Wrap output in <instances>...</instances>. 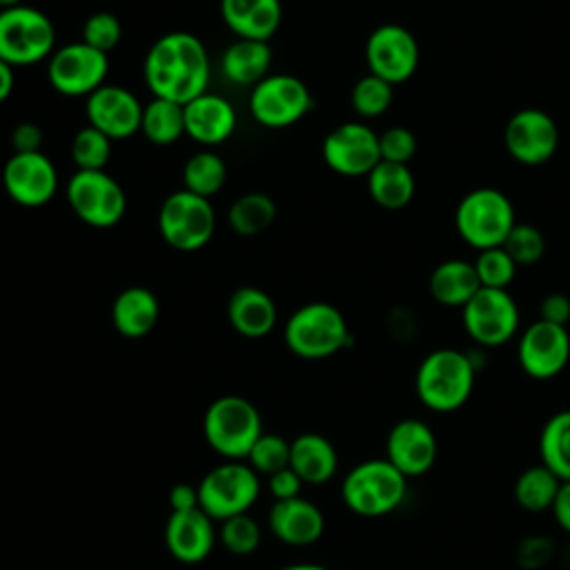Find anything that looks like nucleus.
Instances as JSON below:
<instances>
[{
	"instance_id": "f257e3e1",
	"label": "nucleus",
	"mask_w": 570,
	"mask_h": 570,
	"mask_svg": "<svg viewBox=\"0 0 570 570\" xmlns=\"http://www.w3.org/2000/svg\"><path fill=\"white\" fill-rule=\"evenodd\" d=\"M145 82L154 98L187 105L207 89L209 58L194 33L171 31L158 38L145 58Z\"/></svg>"
},
{
	"instance_id": "f03ea898",
	"label": "nucleus",
	"mask_w": 570,
	"mask_h": 570,
	"mask_svg": "<svg viewBox=\"0 0 570 570\" xmlns=\"http://www.w3.org/2000/svg\"><path fill=\"white\" fill-rule=\"evenodd\" d=\"M474 372L476 367L465 352L434 350L416 370V394L434 412H454L470 399Z\"/></svg>"
},
{
	"instance_id": "7ed1b4c3",
	"label": "nucleus",
	"mask_w": 570,
	"mask_h": 570,
	"mask_svg": "<svg viewBox=\"0 0 570 570\" xmlns=\"http://www.w3.org/2000/svg\"><path fill=\"white\" fill-rule=\"evenodd\" d=\"M407 479L387 461L370 459L354 465L343 479L341 494L345 505L361 517H383L405 499Z\"/></svg>"
},
{
	"instance_id": "20e7f679",
	"label": "nucleus",
	"mask_w": 570,
	"mask_h": 570,
	"mask_svg": "<svg viewBox=\"0 0 570 570\" xmlns=\"http://www.w3.org/2000/svg\"><path fill=\"white\" fill-rule=\"evenodd\" d=\"M514 223V207L510 198L494 187L468 191L454 212L459 236L479 252L501 247Z\"/></svg>"
},
{
	"instance_id": "39448f33",
	"label": "nucleus",
	"mask_w": 570,
	"mask_h": 570,
	"mask_svg": "<svg viewBox=\"0 0 570 570\" xmlns=\"http://www.w3.org/2000/svg\"><path fill=\"white\" fill-rule=\"evenodd\" d=\"M285 345L301 358H327L350 343L343 314L330 303H307L285 323Z\"/></svg>"
},
{
	"instance_id": "423d86ee",
	"label": "nucleus",
	"mask_w": 570,
	"mask_h": 570,
	"mask_svg": "<svg viewBox=\"0 0 570 570\" xmlns=\"http://www.w3.org/2000/svg\"><path fill=\"white\" fill-rule=\"evenodd\" d=\"M207 443L227 459H243L263 434L258 410L243 396L227 394L216 399L203 421Z\"/></svg>"
},
{
	"instance_id": "0eeeda50",
	"label": "nucleus",
	"mask_w": 570,
	"mask_h": 570,
	"mask_svg": "<svg viewBox=\"0 0 570 570\" xmlns=\"http://www.w3.org/2000/svg\"><path fill=\"white\" fill-rule=\"evenodd\" d=\"M56 31L51 20L27 4L0 11V60L11 67L36 65L53 53Z\"/></svg>"
},
{
	"instance_id": "6e6552de",
	"label": "nucleus",
	"mask_w": 570,
	"mask_h": 570,
	"mask_svg": "<svg viewBox=\"0 0 570 570\" xmlns=\"http://www.w3.org/2000/svg\"><path fill=\"white\" fill-rule=\"evenodd\" d=\"M158 229L169 247L178 252H196L209 243L216 229V214L209 198L180 189L163 200Z\"/></svg>"
},
{
	"instance_id": "1a4fd4ad",
	"label": "nucleus",
	"mask_w": 570,
	"mask_h": 570,
	"mask_svg": "<svg viewBox=\"0 0 570 570\" xmlns=\"http://www.w3.org/2000/svg\"><path fill=\"white\" fill-rule=\"evenodd\" d=\"M198 488V505L212 519H229L243 514L258 499V474L249 463H223L209 470Z\"/></svg>"
},
{
	"instance_id": "9d476101",
	"label": "nucleus",
	"mask_w": 570,
	"mask_h": 570,
	"mask_svg": "<svg viewBox=\"0 0 570 570\" xmlns=\"http://www.w3.org/2000/svg\"><path fill=\"white\" fill-rule=\"evenodd\" d=\"M67 200L82 223L98 229H107L120 223L127 207L120 183L105 169H78L67 183Z\"/></svg>"
},
{
	"instance_id": "9b49d317",
	"label": "nucleus",
	"mask_w": 570,
	"mask_h": 570,
	"mask_svg": "<svg viewBox=\"0 0 570 570\" xmlns=\"http://www.w3.org/2000/svg\"><path fill=\"white\" fill-rule=\"evenodd\" d=\"M314 100L307 85L289 73L265 76L258 85L252 87L249 114L263 127L281 129L298 122Z\"/></svg>"
},
{
	"instance_id": "f8f14e48",
	"label": "nucleus",
	"mask_w": 570,
	"mask_h": 570,
	"mask_svg": "<svg viewBox=\"0 0 570 570\" xmlns=\"http://www.w3.org/2000/svg\"><path fill=\"white\" fill-rule=\"evenodd\" d=\"M463 325L474 343L497 347L517 334L519 307L508 289L481 287L463 305Z\"/></svg>"
},
{
	"instance_id": "ddd939ff",
	"label": "nucleus",
	"mask_w": 570,
	"mask_h": 570,
	"mask_svg": "<svg viewBox=\"0 0 570 570\" xmlns=\"http://www.w3.org/2000/svg\"><path fill=\"white\" fill-rule=\"evenodd\" d=\"M109 71L107 53L87 42H69L49 56L47 76L56 91L65 96H89L105 85Z\"/></svg>"
},
{
	"instance_id": "4468645a",
	"label": "nucleus",
	"mask_w": 570,
	"mask_h": 570,
	"mask_svg": "<svg viewBox=\"0 0 570 570\" xmlns=\"http://www.w3.org/2000/svg\"><path fill=\"white\" fill-rule=\"evenodd\" d=\"M365 60L370 73L390 85L405 82L419 67V45L410 29L387 22L376 27L365 42Z\"/></svg>"
},
{
	"instance_id": "2eb2a0df",
	"label": "nucleus",
	"mask_w": 570,
	"mask_h": 570,
	"mask_svg": "<svg viewBox=\"0 0 570 570\" xmlns=\"http://www.w3.org/2000/svg\"><path fill=\"white\" fill-rule=\"evenodd\" d=\"M323 160L341 176H367L379 163V134L363 122H343L323 140Z\"/></svg>"
},
{
	"instance_id": "dca6fc26",
	"label": "nucleus",
	"mask_w": 570,
	"mask_h": 570,
	"mask_svg": "<svg viewBox=\"0 0 570 570\" xmlns=\"http://www.w3.org/2000/svg\"><path fill=\"white\" fill-rule=\"evenodd\" d=\"M503 140L514 160L523 165H541L554 156L559 129L550 114L530 107L510 116Z\"/></svg>"
},
{
	"instance_id": "f3484780",
	"label": "nucleus",
	"mask_w": 570,
	"mask_h": 570,
	"mask_svg": "<svg viewBox=\"0 0 570 570\" xmlns=\"http://www.w3.org/2000/svg\"><path fill=\"white\" fill-rule=\"evenodd\" d=\"M570 361V334L563 325L534 321L519 338V363L532 379L557 376Z\"/></svg>"
},
{
	"instance_id": "a211bd4d",
	"label": "nucleus",
	"mask_w": 570,
	"mask_h": 570,
	"mask_svg": "<svg viewBox=\"0 0 570 570\" xmlns=\"http://www.w3.org/2000/svg\"><path fill=\"white\" fill-rule=\"evenodd\" d=\"M2 185L11 200L22 207L49 203L58 189V171L42 154H11L2 169Z\"/></svg>"
},
{
	"instance_id": "6ab92c4d",
	"label": "nucleus",
	"mask_w": 570,
	"mask_h": 570,
	"mask_svg": "<svg viewBox=\"0 0 570 570\" xmlns=\"http://www.w3.org/2000/svg\"><path fill=\"white\" fill-rule=\"evenodd\" d=\"M87 120L91 127L109 136L111 140H122L140 131L142 105L138 98L116 85H102L87 96Z\"/></svg>"
},
{
	"instance_id": "aec40b11",
	"label": "nucleus",
	"mask_w": 570,
	"mask_h": 570,
	"mask_svg": "<svg viewBox=\"0 0 570 570\" xmlns=\"http://www.w3.org/2000/svg\"><path fill=\"white\" fill-rule=\"evenodd\" d=\"M385 459L405 479L421 476L434 465L436 436L421 419H403L387 434Z\"/></svg>"
},
{
	"instance_id": "412c9836",
	"label": "nucleus",
	"mask_w": 570,
	"mask_h": 570,
	"mask_svg": "<svg viewBox=\"0 0 570 570\" xmlns=\"http://www.w3.org/2000/svg\"><path fill=\"white\" fill-rule=\"evenodd\" d=\"M214 525L212 517L200 508L189 510H171L167 525H165V543L183 563H198L203 561L214 548Z\"/></svg>"
},
{
	"instance_id": "4be33fe9",
	"label": "nucleus",
	"mask_w": 570,
	"mask_h": 570,
	"mask_svg": "<svg viewBox=\"0 0 570 570\" xmlns=\"http://www.w3.org/2000/svg\"><path fill=\"white\" fill-rule=\"evenodd\" d=\"M236 129V111L218 94H200L185 105V134L200 145H220Z\"/></svg>"
},
{
	"instance_id": "5701e85b",
	"label": "nucleus",
	"mask_w": 570,
	"mask_h": 570,
	"mask_svg": "<svg viewBox=\"0 0 570 570\" xmlns=\"http://www.w3.org/2000/svg\"><path fill=\"white\" fill-rule=\"evenodd\" d=\"M269 530L289 546H307L314 543L325 528L323 512L301 497L274 501L269 510Z\"/></svg>"
},
{
	"instance_id": "b1692460",
	"label": "nucleus",
	"mask_w": 570,
	"mask_h": 570,
	"mask_svg": "<svg viewBox=\"0 0 570 570\" xmlns=\"http://www.w3.org/2000/svg\"><path fill=\"white\" fill-rule=\"evenodd\" d=\"M220 16L225 24L249 40L269 42L281 27V0H220Z\"/></svg>"
},
{
	"instance_id": "393cba45",
	"label": "nucleus",
	"mask_w": 570,
	"mask_h": 570,
	"mask_svg": "<svg viewBox=\"0 0 570 570\" xmlns=\"http://www.w3.org/2000/svg\"><path fill=\"white\" fill-rule=\"evenodd\" d=\"M227 316L238 334L261 338L276 325V303L258 287H238L229 298Z\"/></svg>"
},
{
	"instance_id": "a878e982",
	"label": "nucleus",
	"mask_w": 570,
	"mask_h": 570,
	"mask_svg": "<svg viewBox=\"0 0 570 570\" xmlns=\"http://www.w3.org/2000/svg\"><path fill=\"white\" fill-rule=\"evenodd\" d=\"M338 456L334 445L321 434H301L289 443V468L303 483L321 485L336 472Z\"/></svg>"
},
{
	"instance_id": "bb28decb",
	"label": "nucleus",
	"mask_w": 570,
	"mask_h": 570,
	"mask_svg": "<svg viewBox=\"0 0 570 570\" xmlns=\"http://www.w3.org/2000/svg\"><path fill=\"white\" fill-rule=\"evenodd\" d=\"M158 298L147 287L122 289L111 305L114 327L127 338H140L149 334L158 321Z\"/></svg>"
},
{
	"instance_id": "cd10ccee",
	"label": "nucleus",
	"mask_w": 570,
	"mask_h": 570,
	"mask_svg": "<svg viewBox=\"0 0 570 570\" xmlns=\"http://www.w3.org/2000/svg\"><path fill=\"white\" fill-rule=\"evenodd\" d=\"M272 49L263 40L238 38L223 53V73L229 82L254 87L258 85L269 69Z\"/></svg>"
},
{
	"instance_id": "c85d7f7f",
	"label": "nucleus",
	"mask_w": 570,
	"mask_h": 570,
	"mask_svg": "<svg viewBox=\"0 0 570 570\" xmlns=\"http://www.w3.org/2000/svg\"><path fill=\"white\" fill-rule=\"evenodd\" d=\"M481 289L474 263L459 258L443 261L430 276V294L448 307H463Z\"/></svg>"
},
{
	"instance_id": "c756f323",
	"label": "nucleus",
	"mask_w": 570,
	"mask_h": 570,
	"mask_svg": "<svg viewBox=\"0 0 570 570\" xmlns=\"http://www.w3.org/2000/svg\"><path fill=\"white\" fill-rule=\"evenodd\" d=\"M414 176L407 165L381 160L367 174V189L372 200L383 209H403L414 196Z\"/></svg>"
},
{
	"instance_id": "7c9ffc66",
	"label": "nucleus",
	"mask_w": 570,
	"mask_h": 570,
	"mask_svg": "<svg viewBox=\"0 0 570 570\" xmlns=\"http://www.w3.org/2000/svg\"><path fill=\"white\" fill-rule=\"evenodd\" d=\"M541 463L561 481H570V410L552 414L539 436Z\"/></svg>"
},
{
	"instance_id": "2f4dec72",
	"label": "nucleus",
	"mask_w": 570,
	"mask_h": 570,
	"mask_svg": "<svg viewBox=\"0 0 570 570\" xmlns=\"http://www.w3.org/2000/svg\"><path fill=\"white\" fill-rule=\"evenodd\" d=\"M140 131L154 145H171L185 134V105L151 98L149 105L142 107Z\"/></svg>"
},
{
	"instance_id": "473e14b6",
	"label": "nucleus",
	"mask_w": 570,
	"mask_h": 570,
	"mask_svg": "<svg viewBox=\"0 0 570 570\" xmlns=\"http://www.w3.org/2000/svg\"><path fill=\"white\" fill-rule=\"evenodd\" d=\"M559 488L561 479L554 472H550L543 463H539L523 470L517 476L514 499L528 512H543L552 508Z\"/></svg>"
},
{
	"instance_id": "72a5a7b5",
	"label": "nucleus",
	"mask_w": 570,
	"mask_h": 570,
	"mask_svg": "<svg viewBox=\"0 0 570 570\" xmlns=\"http://www.w3.org/2000/svg\"><path fill=\"white\" fill-rule=\"evenodd\" d=\"M229 225L240 236H256L265 232L276 218V205L267 194L249 191L234 200L229 207Z\"/></svg>"
},
{
	"instance_id": "f704fd0d",
	"label": "nucleus",
	"mask_w": 570,
	"mask_h": 570,
	"mask_svg": "<svg viewBox=\"0 0 570 570\" xmlns=\"http://www.w3.org/2000/svg\"><path fill=\"white\" fill-rule=\"evenodd\" d=\"M227 178L225 160L216 151H198L183 167V189L198 196H214Z\"/></svg>"
},
{
	"instance_id": "c9c22d12",
	"label": "nucleus",
	"mask_w": 570,
	"mask_h": 570,
	"mask_svg": "<svg viewBox=\"0 0 570 570\" xmlns=\"http://www.w3.org/2000/svg\"><path fill=\"white\" fill-rule=\"evenodd\" d=\"M111 156V138L98 131L96 127L87 125L76 131L71 140V158L78 169L98 171L105 169Z\"/></svg>"
},
{
	"instance_id": "e433bc0d",
	"label": "nucleus",
	"mask_w": 570,
	"mask_h": 570,
	"mask_svg": "<svg viewBox=\"0 0 570 570\" xmlns=\"http://www.w3.org/2000/svg\"><path fill=\"white\" fill-rule=\"evenodd\" d=\"M394 85L385 82L383 78L367 73L363 76L354 89H352V107L356 114L365 116V118H374L387 111V107L392 105V96H394Z\"/></svg>"
},
{
	"instance_id": "4c0bfd02",
	"label": "nucleus",
	"mask_w": 570,
	"mask_h": 570,
	"mask_svg": "<svg viewBox=\"0 0 570 570\" xmlns=\"http://www.w3.org/2000/svg\"><path fill=\"white\" fill-rule=\"evenodd\" d=\"M474 269L481 287L505 289L514 278L517 263L510 258V254L503 247H490L479 252V258L474 261Z\"/></svg>"
},
{
	"instance_id": "58836bf2",
	"label": "nucleus",
	"mask_w": 570,
	"mask_h": 570,
	"mask_svg": "<svg viewBox=\"0 0 570 570\" xmlns=\"http://www.w3.org/2000/svg\"><path fill=\"white\" fill-rule=\"evenodd\" d=\"M501 247L510 254V258L517 263V267L534 265L546 252V240L537 227H532L528 223H514Z\"/></svg>"
},
{
	"instance_id": "ea45409f",
	"label": "nucleus",
	"mask_w": 570,
	"mask_h": 570,
	"mask_svg": "<svg viewBox=\"0 0 570 570\" xmlns=\"http://www.w3.org/2000/svg\"><path fill=\"white\" fill-rule=\"evenodd\" d=\"M220 541L232 554H252L261 543V525L247 512L234 514L223 521Z\"/></svg>"
},
{
	"instance_id": "a19ab883",
	"label": "nucleus",
	"mask_w": 570,
	"mask_h": 570,
	"mask_svg": "<svg viewBox=\"0 0 570 570\" xmlns=\"http://www.w3.org/2000/svg\"><path fill=\"white\" fill-rule=\"evenodd\" d=\"M245 459H249V465L256 472L269 476L289 465V441L278 434H261Z\"/></svg>"
},
{
	"instance_id": "79ce46f5",
	"label": "nucleus",
	"mask_w": 570,
	"mask_h": 570,
	"mask_svg": "<svg viewBox=\"0 0 570 570\" xmlns=\"http://www.w3.org/2000/svg\"><path fill=\"white\" fill-rule=\"evenodd\" d=\"M120 36H122L120 20L109 11H96L85 20L82 42H87L89 47H94L107 56L111 49L118 47Z\"/></svg>"
},
{
	"instance_id": "37998d69",
	"label": "nucleus",
	"mask_w": 570,
	"mask_h": 570,
	"mask_svg": "<svg viewBox=\"0 0 570 570\" xmlns=\"http://www.w3.org/2000/svg\"><path fill=\"white\" fill-rule=\"evenodd\" d=\"M381 160L407 165L416 154V138L407 127H390L379 134Z\"/></svg>"
},
{
	"instance_id": "c03bdc74",
	"label": "nucleus",
	"mask_w": 570,
	"mask_h": 570,
	"mask_svg": "<svg viewBox=\"0 0 570 570\" xmlns=\"http://www.w3.org/2000/svg\"><path fill=\"white\" fill-rule=\"evenodd\" d=\"M554 550L552 541L550 539H543V537H532V539H525L521 546H519V563L525 568V570H537L541 568L548 559H550V552Z\"/></svg>"
},
{
	"instance_id": "a18cd8bd",
	"label": "nucleus",
	"mask_w": 570,
	"mask_h": 570,
	"mask_svg": "<svg viewBox=\"0 0 570 570\" xmlns=\"http://www.w3.org/2000/svg\"><path fill=\"white\" fill-rule=\"evenodd\" d=\"M301 485H303V481L298 479V474L289 465L278 470V472H274V474H269V479H267V488H269L274 501L298 497Z\"/></svg>"
},
{
	"instance_id": "49530a36",
	"label": "nucleus",
	"mask_w": 570,
	"mask_h": 570,
	"mask_svg": "<svg viewBox=\"0 0 570 570\" xmlns=\"http://www.w3.org/2000/svg\"><path fill=\"white\" fill-rule=\"evenodd\" d=\"M13 154H33L42 147V131L36 122H20L11 134Z\"/></svg>"
},
{
	"instance_id": "de8ad7c7",
	"label": "nucleus",
	"mask_w": 570,
	"mask_h": 570,
	"mask_svg": "<svg viewBox=\"0 0 570 570\" xmlns=\"http://www.w3.org/2000/svg\"><path fill=\"white\" fill-rule=\"evenodd\" d=\"M541 321L554 323V325H563L570 321V298L561 292L548 294L541 301Z\"/></svg>"
},
{
	"instance_id": "09e8293b",
	"label": "nucleus",
	"mask_w": 570,
	"mask_h": 570,
	"mask_svg": "<svg viewBox=\"0 0 570 570\" xmlns=\"http://www.w3.org/2000/svg\"><path fill=\"white\" fill-rule=\"evenodd\" d=\"M552 514L557 519V523L570 532V481H561V488L557 492V499L552 503Z\"/></svg>"
},
{
	"instance_id": "8fccbe9b",
	"label": "nucleus",
	"mask_w": 570,
	"mask_h": 570,
	"mask_svg": "<svg viewBox=\"0 0 570 570\" xmlns=\"http://www.w3.org/2000/svg\"><path fill=\"white\" fill-rule=\"evenodd\" d=\"M171 510H189L198 505V488H191L187 483H178L169 492Z\"/></svg>"
},
{
	"instance_id": "3c124183",
	"label": "nucleus",
	"mask_w": 570,
	"mask_h": 570,
	"mask_svg": "<svg viewBox=\"0 0 570 570\" xmlns=\"http://www.w3.org/2000/svg\"><path fill=\"white\" fill-rule=\"evenodd\" d=\"M13 91V67L0 60V102H4Z\"/></svg>"
},
{
	"instance_id": "603ef678",
	"label": "nucleus",
	"mask_w": 570,
	"mask_h": 570,
	"mask_svg": "<svg viewBox=\"0 0 570 570\" xmlns=\"http://www.w3.org/2000/svg\"><path fill=\"white\" fill-rule=\"evenodd\" d=\"M281 570H330V568L318 566V563H294V566H287V568H281Z\"/></svg>"
},
{
	"instance_id": "864d4df0",
	"label": "nucleus",
	"mask_w": 570,
	"mask_h": 570,
	"mask_svg": "<svg viewBox=\"0 0 570 570\" xmlns=\"http://www.w3.org/2000/svg\"><path fill=\"white\" fill-rule=\"evenodd\" d=\"M18 4H22V0H0L2 9H11V7H18Z\"/></svg>"
}]
</instances>
